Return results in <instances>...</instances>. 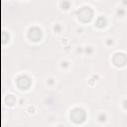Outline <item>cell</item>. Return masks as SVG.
Segmentation results:
<instances>
[{"label":"cell","instance_id":"cell-1","mask_svg":"<svg viewBox=\"0 0 127 127\" xmlns=\"http://www.w3.org/2000/svg\"><path fill=\"white\" fill-rule=\"evenodd\" d=\"M78 17L83 21H88L90 19V17H91V11L88 8L84 7L83 9L80 10V13L78 14Z\"/></svg>","mask_w":127,"mask_h":127},{"label":"cell","instance_id":"cell-2","mask_svg":"<svg viewBox=\"0 0 127 127\" xmlns=\"http://www.w3.org/2000/svg\"><path fill=\"white\" fill-rule=\"evenodd\" d=\"M72 113L76 114V116H75V115H71V117H72V119H73L74 121H81V120H83V118H84V112H83L82 110L76 109V110H74Z\"/></svg>","mask_w":127,"mask_h":127}]
</instances>
